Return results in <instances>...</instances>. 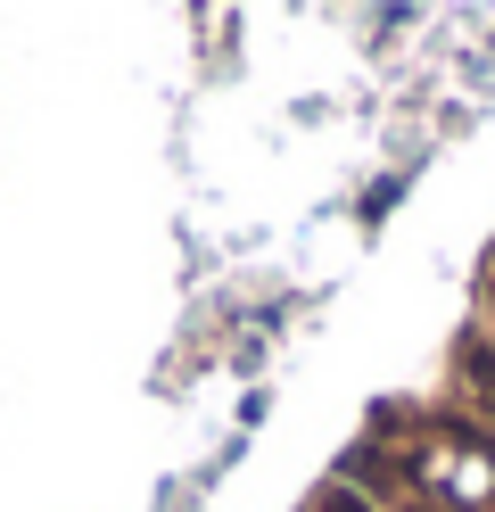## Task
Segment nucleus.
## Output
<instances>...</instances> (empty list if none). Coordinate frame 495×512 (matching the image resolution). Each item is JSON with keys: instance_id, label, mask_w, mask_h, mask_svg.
<instances>
[{"instance_id": "f257e3e1", "label": "nucleus", "mask_w": 495, "mask_h": 512, "mask_svg": "<svg viewBox=\"0 0 495 512\" xmlns=\"http://www.w3.org/2000/svg\"><path fill=\"white\" fill-rule=\"evenodd\" d=\"M339 488H355L363 504H372V496H396V488H405V471H396L388 455H372V446H355V455L339 463Z\"/></svg>"}, {"instance_id": "f03ea898", "label": "nucleus", "mask_w": 495, "mask_h": 512, "mask_svg": "<svg viewBox=\"0 0 495 512\" xmlns=\"http://www.w3.org/2000/svg\"><path fill=\"white\" fill-rule=\"evenodd\" d=\"M462 389L495 413V347H487V339H462Z\"/></svg>"}, {"instance_id": "7ed1b4c3", "label": "nucleus", "mask_w": 495, "mask_h": 512, "mask_svg": "<svg viewBox=\"0 0 495 512\" xmlns=\"http://www.w3.org/2000/svg\"><path fill=\"white\" fill-rule=\"evenodd\" d=\"M314 512H380V504H363L355 488H339V479H330V488L314 496Z\"/></svg>"}]
</instances>
